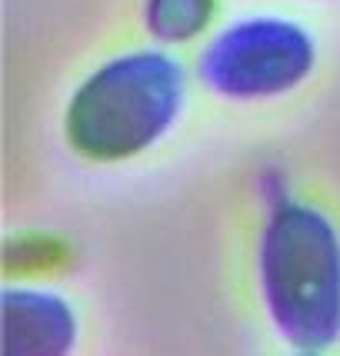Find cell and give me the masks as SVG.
<instances>
[{
    "mask_svg": "<svg viewBox=\"0 0 340 356\" xmlns=\"http://www.w3.org/2000/svg\"><path fill=\"white\" fill-rule=\"evenodd\" d=\"M184 107V67L170 54L137 50L97 67L67 107V140L80 156L114 163L144 154Z\"/></svg>",
    "mask_w": 340,
    "mask_h": 356,
    "instance_id": "7a4b0ae2",
    "label": "cell"
},
{
    "mask_svg": "<svg viewBox=\"0 0 340 356\" xmlns=\"http://www.w3.org/2000/svg\"><path fill=\"white\" fill-rule=\"evenodd\" d=\"M317 47L304 27L277 17L231 24L203 47L197 74L220 97L261 100L294 90L314 70Z\"/></svg>",
    "mask_w": 340,
    "mask_h": 356,
    "instance_id": "3957f363",
    "label": "cell"
},
{
    "mask_svg": "<svg viewBox=\"0 0 340 356\" xmlns=\"http://www.w3.org/2000/svg\"><path fill=\"white\" fill-rule=\"evenodd\" d=\"M261 293L284 340L327 350L340 337V236L307 203H280L261 233Z\"/></svg>",
    "mask_w": 340,
    "mask_h": 356,
    "instance_id": "6da1fadb",
    "label": "cell"
},
{
    "mask_svg": "<svg viewBox=\"0 0 340 356\" xmlns=\"http://www.w3.org/2000/svg\"><path fill=\"white\" fill-rule=\"evenodd\" d=\"M3 356H70L77 316L67 300L40 290H3Z\"/></svg>",
    "mask_w": 340,
    "mask_h": 356,
    "instance_id": "277c9868",
    "label": "cell"
},
{
    "mask_svg": "<svg viewBox=\"0 0 340 356\" xmlns=\"http://www.w3.org/2000/svg\"><path fill=\"white\" fill-rule=\"evenodd\" d=\"M217 3L220 0H147L144 24L160 44H184L210 27Z\"/></svg>",
    "mask_w": 340,
    "mask_h": 356,
    "instance_id": "5b68a950",
    "label": "cell"
}]
</instances>
